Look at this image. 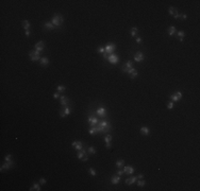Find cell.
I'll return each mask as SVG.
<instances>
[{
  "label": "cell",
  "mask_w": 200,
  "mask_h": 191,
  "mask_svg": "<svg viewBox=\"0 0 200 191\" xmlns=\"http://www.w3.org/2000/svg\"><path fill=\"white\" fill-rule=\"evenodd\" d=\"M177 35L179 36V38H183L185 36V32L184 31H179L178 33H177Z\"/></svg>",
  "instance_id": "38"
},
{
  "label": "cell",
  "mask_w": 200,
  "mask_h": 191,
  "mask_svg": "<svg viewBox=\"0 0 200 191\" xmlns=\"http://www.w3.org/2000/svg\"><path fill=\"white\" fill-rule=\"evenodd\" d=\"M4 160H5V161H8V162L13 161V159H12V155H11V154H7V155H5V157H4Z\"/></svg>",
  "instance_id": "34"
},
{
  "label": "cell",
  "mask_w": 200,
  "mask_h": 191,
  "mask_svg": "<svg viewBox=\"0 0 200 191\" xmlns=\"http://www.w3.org/2000/svg\"><path fill=\"white\" fill-rule=\"evenodd\" d=\"M137 32H138L137 28H136V27H133V28L131 29V36H133V37L137 36Z\"/></svg>",
  "instance_id": "30"
},
{
  "label": "cell",
  "mask_w": 200,
  "mask_h": 191,
  "mask_svg": "<svg viewBox=\"0 0 200 191\" xmlns=\"http://www.w3.org/2000/svg\"><path fill=\"white\" fill-rule=\"evenodd\" d=\"M107 61H109V63H111V64L116 65V64H118V62H119V56L114 54V53H112L109 55V57H108Z\"/></svg>",
  "instance_id": "8"
},
{
  "label": "cell",
  "mask_w": 200,
  "mask_h": 191,
  "mask_svg": "<svg viewBox=\"0 0 200 191\" xmlns=\"http://www.w3.org/2000/svg\"><path fill=\"white\" fill-rule=\"evenodd\" d=\"M104 141H105V143H107V142H111V141H112V136L110 135V134H105V136H104Z\"/></svg>",
  "instance_id": "33"
},
{
  "label": "cell",
  "mask_w": 200,
  "mask_h": 191,
  "mask_svg": "<svg viewBox=\"0 0 200 191\" xmlns=\"http://www.w3.org/2000/svg\"><path fill=\"white\" fill-rule=\"evenodd\" d=\"M87 160H88V155H86V156H85V157L82 159V161H83V162H85V161H87Z\"/></svg>",
  "instance_id": "50"
},
{
  "label": "cell",
  "mask_w": 200,
  "mask_h": 191,
  "mask_svg": "<svg viewBox=\"0 0 200 191\" xmlns=\"http://www.w3.org/2000/svg\"><path fill=\"white\" fill-rule=\"evenodd\" d=\"M44 28H45V30H53V29H56V27L52 25L51 21H46V22H45Z\"/></svg>",
  "instance_id": "21"
},
{
  "label": "cell",
  "mask_w": 200,
  "mask_h": 191,
  "mask_svg": "<svg viewBox=\"0 0 200 191\" xmlns=\"http://www.w3.org/2000/svg\"><path fill=\"white\" fill-rule=\"evenodd\" d=\"M124 159H119V160H117L116 161V167H117L118 169H120V168H122L124 167Z\"/></svg>",
  "instance_id": "29"
},
{
  "label": "cell",
  "mask_w": 200,
  "mask_h": 191,
  "mask_svg": "<svg viewBox=\"0 0 200 191\" xmlns=\"http://www.w3.org/2000/svg\"><path fill=\"white\" fill-rule=\"evenodd\" d=\"M62 109H63V111H64L65 116L70 115V113H71V107L69 106V105H67V106H62Z\"/></svg>",
  "instance_id": "22"
},
{
  "label": "cell",
  "mask_w": 200,
  "mask_h": 191,
  "mask_svg": "<svg viewBox=\"0 0 200 191\" xmlns=\"http://www.w3.org/2000/svg\"><path fill=\"white\" fill-rule=\"evenodd\" d=\"M51 22L56 28H59L63 25V22H64V17H63L61 14H54L53 17L51 18Z\"/></svg>",
  "instance_id": "2"
},
{
  "label": "cell",
  "mask_w": 200,
  "mask_h": 191,
  "mask_svg": "<svg viewBox=\"0 0 200 191\" xmlns=\"http://www.w3.org/2000/svg\"><path fill=\"white\" fill-rule=\"evenodd\" d=\"M169 98H170V100L172 101V102H178V101H180L181 99H182V92H181V91L173 92L169 96Z\"/></svg>",
  "instance_id": "6"
},
{
  "label": "cell",
  "mask_w": 200,
  "mask_h": 191,
  "mask_svg": "<svg viewBox=\"0 0 200 191\" xmlns=\"http://www.w3.org/2000/svg\"><path fill=\"white\" fill-rule=\"evenodd\" d=\"M97 52H98V53H100L101 55H102V54L105 52V49L103 48V47H98V48H97Z\"/></svg>",
  "instance_id": "35"
},
{
  "label": "cell",
  "mask_w": 200,
  "mask_h": 191,
  "mask_svg": "<svg viewBox=\"0 0 200 191\" xmlns=\"http://www.w3.org/2000/svg\"><path fill=\"white\" fill-rule=\"evenodd\" d=\"M88 133L91 134V135H96L97 134V131H96V127L95 126H91L88 130Z\"/></svg>",
  "instance_id": "32"
},
{
  "label": "cell",
  "mask_w": 200,
  "mask_h": 191,
  "mask_svg": "<svg viewBox=\"0 0 200 191\" xmlns=\"http://www.w3.org/2000/svg\"><path fill=\"white\" fill-rule=\"evenodd\" d=\"M173 105H175V102L170 101V102L167 103V108H168V109H172L173 108Z\"/></svg>",
  "instance_id": "37"
},
{
  "label": "cell",
  "mask_w": 200,
  "mask_h": 191,
  "mask_svg": "<svg viewBox=\"0 0 200 191\" xmlns=\"http://www.w3.org/2000/svg\"><path fill=\"white\" fill-rule=\"evenodd\" d=\"M59 114H60V117H61V118H65V117H66V116H65V114H64V111H63V109H62V108H61L60 111H59Z\"/></svg>",
  "instance_id": "40"
},
{
  "label": "cell",
  "mask_w": 200,
  "mask_h": 191,
  "mask_svg": "<svg viewBox=\"0 0 200 191\" xmlns=\"http://www.w3.org/2000/svg\"><path fill=\"white\" fill-rule=\"evenodd\" d=\"M14 161H11V162H8L5 161L4 164H2V166H1V168H0V171H3V170H10L11 168H13L14 167Z\"/></svg>",
  "instance_id": "12"
},
{
  "label": "cell",
  "mask_w": 200,
  "mask_h": 191,
  "mask_svg": "<svg viewBox=\"0 0 200 191\" xmlns=\"http://www.w3.org/2000/svg\"><path fill=\"white\" fill-rule=\"evenodd\" d=\"M102 57L104 58V60H108V57H109V54H108L107 52H104V53L102 54Z\"/></svg>",
  "instance_id": "44"
},
{
  "label": "cell",
  "mask_w": 200,
  "mask_h": 191,
  "mask_svg": "<svg viewBox=\"0 0 200 191\" xmlns=\"http://www.w3.org/2000/svg\"><path fill=\"white\" fill-rule=\"evenodd\" d=\"M99 119H98L96 116L94 115H89L88 118H87V122H88V124L91 125V126H95V125H97L98 123H99Z\"/></svg>",
  "instance_id": "5"
},
{
  "label": "cell",
  "mask_w": 200,
  "mask_h": 191,
  "mask_svg": "<svg viewBox=\"0 0 200 191\" xmlns=\"http://www.w3.org/2000/svg\"><path fill=\"white\" fill-rule=\"evenodd\" d=\"M173 17L176 18V19H178V18H181V15L179 13H177V14H175V15H173Z\"/></svg>",
  "instance_id": "46"
},
{
  "label": "cell",
  "mask_w": 200,
  "mask_h": 191,
  "mask_svg": "<svg viewBox=\"0 0 200 191\" xmlns=\"http://www.w3.org/2000/svg\"><path fill=\"white\" fill-rule=\"evenodd\" d=\"M96 114H97V116H99L100 118H108V111H107V109L104 108V107H98L97 109H96Z\"/></svg>",
  "instance_id": "4"
},
{
  "label": "cell",
  "mask_w": 200,
  "mask_h": 191,
  "mask_svg": "<svg viewBox=\"0 0 200 191\" xmlns=\"http://www.w3.org/2000/svg\"><path fill=\"white\" fill-rule=\"evenodd\" d=\"M96 153H97V151H96V149L94 147L87 148V154H88V155H96Z\"/></svg>",
  "instance_id": "26"
},
{
  "label": "cell",
  "mask_w": 200,
  "mask_h": 191,
  "mask_svg": "<svg viewBox=\"0 0 200 191\" xmlns=\"http://www.w3.org/2000/svg\"><path fill=\"white\" fill-rule=\"evenodd\" d=\"M30 34H31V31H30V30H27V31H26V36H27V37H29Z\"/></svg>",
  "instance_id": "49"
},
{
  "label": "cell",
  "mask_w": 200,
  "mask_h": 191,
  "mask_svg": "<svg viewBox=\"0 0 200 191\" xmlns=\"http://www.w3.org/2000/svg\"><path fill=\"white\" fill-rule=\"evenodd\" d=\"M86 155H88V154H87L86 148H83L82 150L78 151V153H77V157H78V159H80V160H82Z\"/></svg>",
  "instance_id": "11"
},
{
  "label": "cell",
  "mask_w": 200,
  "mask_h": 191,
  "mask_svg": "<svg viewBox=\"0 0 200 191\" xmlns=\"http://www.w3.org/2000/svg\"><path fill=\"white\" fill-rule=\"evenodd\" d=\"M88 173L91 174L92 176H96V174H97V173H96V170L94 169V168H89V169H88Z\"/></svg>",
  "instance_id": "36"
},
{
  "label": "cell",
  "mask_w": 200,
  "mask_h": 191,
  "mask_svg": "<svg viewBox=\"0 0 200 191\" xmlns=\"http://www.w3.org/2000/svg\"><path fill=\"white\" fill-rule=\"evenodd\" d=\"M136 180H137V177H136V176H131V177L126 178L124 184L128 185V186H131V185H133L134 183H136Z\"/></svg>",
  "instance_id": "15"
},
{
  "label": "cell",
  "mask_w": 200,
  "mask_h": 191,
  "mask_svg": "<svg viewBox=\"0 0 200 191\" xmlns=\"http://www.w3.org/2000/svg\"><path fill=\"white\" fill-rule=\"evenodd\" d=\"M105 148H107L108 150H109V149H111V148H112L111 142H107V145H105Z\"/></svg>",
  "instance_id": "43"
},
{
  "label": "cell",
  "mask_w": 200,
  "mask_h": 191,
  "mask_svg": "<svg viewBox=\"0 0 200 191\" xmlns=\"http://www.w3.org/2000/svg\"><path fill=\"white\" fill-rule=\"evenodd\" d=\"M56 90H58V92L63 93L66 90V86H64V85H58V86H56Z\"/></svg>",
  "instance_id": "27"
},
{
  "label": "cell",
  "mask_w": 200,
  "mask_h": 191,
  "mask_svg": "<svg viewBox=\"0 0 200 191\" xmlns=\"http://www.w3.org/2000/svg\"><path fill=\"white\" fill-rule=\"evenodd\" d=\"M34 50H36V51H38V52H40V53H42V52L45 50V42H43V40L37 42L35 44V46H34Z\"/></svg>",
  "instance_id": "9"
},
{
  "label": "cell",
  "mask_w": 200,
  "mask_h": 191,
  "mask_svg": "<svg viewBox=\"0 0 200 191\" xmlns=\"http://www.w3.org/2000/svg\"><path fill=\"white\" fill-rule=\"evenodd\" d=\"M71 145H72V148L75 150H77V151H80V150H82L83 148H84V145H83V143L81 141H72L71 142Z\"/></svg>",
  "instance_id": "13"
},
{
  "label": "cell",
  "mask_w": 200,
  "mask_h": 191,
  "mask_svg": "<svg viewBox=\"0 0 200 191\" xmlns=\"http://www.w3.org/2000/svg\"><path fill=\"white\" fill-rule=\"evenodd\" d=\"M40 64L42 65V66H44V67L48 66V65L50 64V62H49V58H48V57H46V56H44V57H40Z\"/></svg>",
  "instance_id": "19"
},
{
  "label": "cell",
  "mask_w": 200,
  "mask_h": 191,
  "mask_svg": "<svg viewBox=\"0 0 200 191\" xmlns=\"http://www.w3.org/2000/svg\"><path fill=\"white\" fill-rule=\"evenodd\" d=\"M140 132L142 135L148 136L149 134H150V129H149L148 126H142V127H140Z\"/></svg>",
  "instance_id": "18"
},
{
  "label": "cell",
  "mask_w": 200,
  "mask_h": 191,
  "mask_svg": "<svg viewBox=\"0 0 200 191\" xmlns=\"http://www.w3.org/2000/svg\"><path fill=\"white\" fill-rule=\"evenodd\" d=\"M144 60H145V54L143 53L142 51L136 52L135 55H134V61H135L136 63H140V62H143Z\"/></svg>",
  "instance_id": "10"
},
{
  "label": "cell",
  "mask_w": 200,
  "mask_h": 191,
  "mask_svg": "<svg viewBox=\"0 0 200 191\" xmlns=\"http://www.w3.org/2000/svg\"><path fill=\"white\" fill-rule=\"evenodd\" d=\"M124 170H121V169H118V170H117V175H119L120 177H121V176L124 175Z\"/></svg>",
  "instance_id": "39"
},
{
  "label": "cell",
  "mask_w": 200,
  "mask_h": 191,
  "mask_svg": "<svg viewBox=\"0 0 200 191\" xmlns=\"http://www.w3.org/2000/svg\"><path fill=\"white\" fill-rule=\"evenodd\" d=\"M136 177H137V180H142V178H144V174H138V175H136Z\"/></svg>",
  "instance_id": "45"
},
{
  "label": "cell",
  "mask_w": 200,
  "mask_h": 191,
  "mask_svg": "<svg viewBox=\"0 0 200 191\" xmlns=\"http://www.w3.org/2000/svg\"><path fill=\"white\" fill-rule=\"evenodd\" d=\"M181 18H182V20H186L187 15H186V14H183V15H181Z\"/></svg>",
  "instance_id": "47"
},
{
  "label": "cell",
  "mask_w": 200,
  "mask_h": 191,
  "mask_svg": "<svg viewBox=\"0 0 200 191\" xmlns=\"http://www.w3.org/2000/svg\"><path fill=\"white\" fill-rule=\"evenodd\" d=\"M104 49H105V52H107L108 54H112V53H114L115 52V50H116V45L114 44V42H109V44L107 45V46L104 47Z\"/></svg>",
  "instance_id": "7"
},
{
  "label": "cell",
  "mask_w": 200,
  "mask_h": 191,
  "mask_svg": "<svg viewBox=\"0 0 200 191\" xmlns=\"http://www.w3.org/2000/svg\"><path fill=\"white\" fill-rule=\"evenodd\" d=\"M134 171H135V169H134L133 167H131V166H124V174L131 175V174H133Z\"/></svg>",
  "instance_id": "16"
},
{
  "label": "cell",
  "mask_w": 200,
  "mask_h": 191,
  "mask_svg": "<svg viewBox=\"0 0 200 191\" xmlns=\"http://www.w3.org/2000/svg\"><path fill=\"white\" fill-rule=\"evenodd\" d=\"M40 185H45V184H46V178L40 177Z\"/></svg>",
  "instance_id": "41"
},
{
  "label": "cell",
  "mask_w": 200,
  "mask_h": 191,
  "mask_svg": "<svg viewBox=\"0 0 200 191\" xmlns=\"http://www.w3.org/2000/svg\"><path fill=\"white\" fill-rule=\"evenodd\" d=\"M29 56H30V60L32 62H36V61H40V52L36 51V50H31L29 52Z\"/></svg>",
  "instance_id": "3"
},
{
  "label": "cell",
  "mask_w": 200,
  "mask_h": 191,
  "mask_svg": "<svg viewBox=\"0 0 200 191\" xmlns=\"http://www.w3.org/2000/svg\"><path fill=\"white\" fill-rule=\"evenodd\" d=\"M176 33H177V30H176V27H175V26H171V27L168 28V34H169V36H173Z\"/></svg>",
  "instance_id": "24"
},
{
  "label": "cell",
  "mask_w": 200,
  "mask_h": 191,
  "mask_svg": "<svg viewBox=\"0 0 200 191\" xmlns=\"http://www.w3.org/2000/svg\"><path fill=\"white\" fill-rule=\"evenodd\" d=\"M30 190H35V191H40L42 189H40V184H37V183H34L33 185H32V187L30 188Z\"/></svg>",
  "instance_id": "25"
},
{
  "label": "cell",
  "mask_w": 200,
  "mask_h": 191,
  "mask_svg": "<svg viewBox=\"0 0 200 191\" xmlns=\"http://www.w3.org/2000/svg\"><path fill=\"white\" fill-rule=\"evenodd\" d=\"M168 12H169V14H170V15H175V14H177L178 13V10H177V8H175V7H170L168 9Z\"/></svg>",
  "instance_id": "28"
},
{
  "label": "cell",
  "mask_w": 200,
  "mask_h": 191,
  "mask_svg": "<svg viewBox=\"0 0 200 191\" xmlns=\"http://www.w3.org/2000/svg\"><path fill=\"white\" fill-rule=\"evenodd\" d=\"M21 25H22V28H24L26 31L29 30L30 27H31V23H30V21H28V20H24V21L21 22Z\"/></svg>",
  "instance_id": "23"
},
{
  "label": "cell",
  "mask_w": 200,
  "mask_h": 191,
  "mask_svg": "<svg viewBox=\"0 0 200 191\" xmlns=\"http://www.w3.org/2000/svg\"><path fill=\"white\" fill-rule=\"evenodd\" d=\"M119 182H120V176L117 175V174H116V175H113L111 177V183L113 185H118Z\"/></svg>",
  "instance_id": "20"
},
{
  "label": "cell",
  "mask_w": 200,
  "mask_h": 191,
  "mask_svg": "<svg viewBox=\"0 0 200 191\" xmlns=\"http://www.w3.org/2000/svg\"><path fill=\"white\" fill-rule=\"evenodd\" d=\"M69 102H70V100L67 97H65V96H61L60 97V103L62 106H67L69 104Z\"/></svg>",
  "instance_id": "17"
},
{
  "label": "cell",
  "mask_w": 200,
  "mask_h": 191,
  "mask_svg": "<svg viewBox=\"0 0 200 191\" xmlns=\"http://www.w3.org/2000/svg\"><path fill=\"white\" fill-rule=\"evenodd\" d=\"M136 184H137L138 187H144L146 185V180H144V178H142L140 180H136Z\"/></svg>",
  "instance_id": "31"
},
{
  "label": "cell",
  "mask_w": 200,
  "mask_h": 191,
  "mask_svg": "<svg viewBox=\"0 0 200 191\" xmlns=\"http://www.w3.org/2000/svg\"><path fill=\"white\" fill-rule=\"evenodd\" d=\"M142 37H137L136 38V42H137V44H140V42H142Z\"/></svg>",
  "instance_id": "48"
},
{
  "label": "cell",
  "mask_w": 200,
  "mask_h": 191,
  "mask_svg": "<svg viewBox=\"0 0 200 191\" xmlns=\"http://www.w3.org/2000/svg\"><path fill=\"white\" fill-rule=\"evenodd\" d=\"M128 74H130V79H132V80H134V79L137 76V74H138V72H137V70H136L135 68H131V69H128L127 71H126Z\"/></svg>",
  "instance_id": "14"
},
{
  "label": "cell",
  "mask_w": 200,
  "mask_h": 191,
  "mask_svg": "<svg viewBox=\"0 0 200 191\" xmlns=\"http://www.w3.org/2000/svg\"><path fill=\"white\" fill-rule=\"evenodd\" d=\"M98 124L100 125V127L103 130V134H109V132L112 131V124L109 120H108L107 118H103L102 120H100Z\"/></svg>",
  "instance_id": "1"
},
{
  "label": "cell",
  "mask_w": 200,
  "mask_h": 191,
  "mask_svg": "<svg viewBox=\"0 0 200 191\" xmlns=\"http://www.w3.org/2000/svg\"><path fill=\"white\" fill-rule=\"evenodd\" d=\"M60 97H61V96H60V92H54V93H53V98H54V99H60Z\"/></svg>",
  "instance_id": "42"
}]
</instances>
